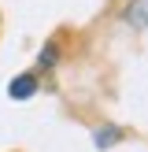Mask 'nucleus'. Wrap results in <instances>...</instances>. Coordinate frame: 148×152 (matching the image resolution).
Returning a JSON list of instances; mask_svg holds the SVG:
<instances>
[{"mask_svg": "<svg viewBox=\"0 0 148 152\" xmlns=\"http://www.w3.org/2000/svg\"><path fill=\"white\" fill-rule=\"evenodd\" d=\"M115 141H118V130H115V126H100V130H96V145H100V148H111Z\"/></svg>", "mask_w": 148, "mask_h": 152, "instance_id": "obj_3", "label": "nucleus"}, {"mask_svg": "<svg viewBox=\"0 0 148 152\" xmlns=\"http://www.w3.org/2000/svg\"><path fill=\"white\" fill-rule=\"evenodd\" d=\"M33 89H37V82L30 78V74H19V78L7 86V93H11L15 100H26V96H33Z\"/></svg>", "mask_w": 148, "mask_h": 152, "instance_id": "obj_2", "label": "nucleus"}, {"mask_svg": "<svg viewBox=\"0 0 148 152\" xmlns=\"http://www.w3.org/2000/svg\"><path fill=\"white\" fill-rule=\"evenodd\" d=\"M126 22L137 26V30H148V0H133L126 7Z\"/></svg>", "mask_w": 148, "mask_h": 152, "instance_id": "obj_1", "label": "nucleus"}]
</instances>
